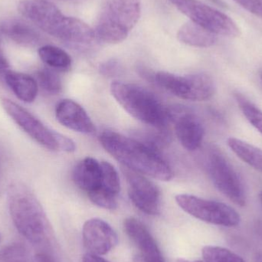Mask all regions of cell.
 <instances>
[{
    "label": "cell",
    "mask_w": 262,
    "mask_h": 262,
    "mask_svg": "<svg viewBox=\"0 0 262 262\" xmlns=\"http://www.w3.org/2000/svg\"><path fill=\"white\" fill-rule=\"evenodd\" d=\"M0 262H29L27 249L20 243L8 245L0 250Z\"/></svg>",
    "instance_id": "obj_26"
},
{
    "label": "cell",
    "mask_w": 262,
    "mask_h": 262,
    "mask_svg": "<svg viewBox=\"0 0 262 262\" xmlns=\"http://www.w3.org/2000/svg\"><path fill=\"white\" fill-rule=\"evenodd\" d=\"M259 199H260V201H261V205H262V191L261 192V193H260Z\"/></svg>",
    "instance_id": "obj_35"
},
{
    "label": "cell",
    "mask_w": 262,
    "mask_h": 262,
    "mask_svg": "<svg viewBox=\"0 0 262 262\" xmlns=\"http://www.w3.org/2000/svg\"><path fill=\"white\" fill-rule=\"evenodd\" d=\"M235 99L248 121L262 134V112L253 103L240 94L235 95Z\"/></svg>",
    "instance_id": "obj_25"
},
{
    "label": "cell",
    "mask_w": 262,
    "mask_h": 262,
    "mask_svg": "<svg viewBox=\"0 0 262 262\" xmlns=\"http://www.w3.org/2000/svg\"><path fill=\"white\" fill-rule=\"evenodd\" d=\"M206 167L215 187L235 204L246 206L247 195L243 180L221 151L211 149Z\"/></svg>",
    "instance_id": "obj_9"
},
{
    "label": "cell",
    "mask_w": 262,
    "mask_h": 262,
    "mask_svg": "<svg viewBox=\"0 0 262 262\" xmlns=\"http://www.w3.org/2000/svg\"><path fill=\"white\" fill-rule=\"evenodd\" d=\"M111 92L118 104L133 118L158 130L167 125V109L152 92L137 84L114 81Z\"/></svg>",
    "instance_id": "obj_4"
},
{
    "label": "cell",
    "mask_w": 262,
    "mask_h": 262,
    "mask_svg": "<svg viewBox=\"0 0 262 262\" xmlns=\"http://www.w3.org/2000/svg\"><path fill=\"white\" fill-rule=\"evenodd\" d=\"M202 255L205 262H246L232 251L219 246H206Z\"/></svg>",
    "instance_id": "obj_24"
},
{
    "label": "cell",
    "mask_w": 262,
    "mask_h": 262,
    "mask_svg": "<svg viewBox=\"0 0 262 262\" xmlns=\"http://www.w3.org/2000/svg\"><path fill=\"white\" fill-rule=\"evenodd\" d=\"M82 238L88 253L99 256L108 253L118 243V235L113 228L101 219H92L85 222Z\"/></svg>",
    "instance_id": "obj_13"
},
{
    "label": "cell",
    "mask_w": 262,
    "mask_h": 262,
    "mask_svg": "<svg viewBox=\"0 0 262 262\" xmlns=\"http://www.w3.org/2000/svg\"><path fill=\"white\" fill-rule=\"evenodd\" d=\"M99 71L100 73L104 76L112 78L119 75L122 71V67L118 60L112 58L103 62L100 66Z\"/></svg>",
    "instance_id": "obj_27"
},
{
    "label": "cell",
    "mask_w": 262,
    "mask_h": 262,
    "mask_svg": "<svg viewBox=\"0 0 262 262\" xmlns=\"http://www.w3.org/2000/svg\"><path fill=\"white\" fill-rule=\"evenodd\" d=\"M261 80H262V72L261 73Z\"/></svg>",
    "instance_id": "obj_36"
},
{
    "label": "cell",
    "mask_w": 262,
    "mask_h": 262,
    "mask_svg": "<svg viewBox=\"0 0 262 262\" xmlns=\"http://www.w3.org/2000/svg\"><path fill=\"white\" fill-rule=\"evenodd\" d=\"M255 262H262V252H258L255 255Z\"/></svg>",
    "instance_id": "obj_32"
},
{
    "label": "cell",
    "mask_w": 262,
    "mask_h": 262,
    "mask_svg": "<svg viewBox=\"0 0 262 262\" xmlns=\"http://www.w3.org/2000/svg\"><path fill=\"white\" fill-rule=\"evenodd\" d=\"M9 71V62H8L4 51H3V47H2L1 39H0V76H4L5 74Z\"/></svg>",
    "instance_id": "obj_29"
},
{
    "label": "cell",
    "mask_w": 262,
    "mask_h": 262,
    "mask_svg": "<svg viewBox=\"0 0 262 262\" xmlns=\"http://www.w3.org/2000/svg\"><path fill=\"white\" fill-rule=\"evenodd\" d=\"M191 21L218 35L235 38L240 29L226 14L200 0H168Z\"/></svg>",
    "instance_id": "obj_8"
},
{
    "label": "cell",
    "mask_w": 262,
    "mask_h": 262,
    "mask_svg": "<svg viewBox=\"0 0 262 262\" xmlns=\"http://www.w3.org/2000/svg\"><path fill=\"white\" fill-rule=\"evenodd\" d=\"M9 213L18 232L34 246L50 242L51 226L41 203L26 185L13 183L7 189Z\"/></svg>",
    "instance_id": "obj_3"
},
{
    "label": "cell",
    "mask_w": 262,
    "mask_h": 262,
    "mask_svg": "<svg viewBox=\"0 0 262 262\" xmlns=\"http://www.w3.org/2000/svg\"><path fill=\"white\" fill-rule=\"evenodd\" d=\"M1 104L5 112L18 127L41 146L50 150L61 152H72L76 149L73 140L49 128L16 103L4 98L2 99Z\"/></svg>",
    "instance_id": "obj_6"
},
{
    "label": "cell",
    "mask_w": 262,
    "mask_h": 262,
    "mask_svg": "<svg viewBox=\"0 0 262 262\" xmlns=\"http://www.w3.org/2000/svg\"><path fill=\"white\" fill-rule=\"evenodd\" d=\"M123 173L128 185V195L133 204L146 215H158L161 195L157 185L144 175L124 167Z\"/></svg>",
    "instance_id": "obj_11"
},
{
    "label": "cell",
    "mask_w": 262,
    "mask_h": 262,
    "mask_svg": "<svg viewBox=\"0 0 262 262\" xmlns=\"http://www.w3.org/2000/svg\"><path fill=\"white\" fill-rule=\"evenodd\" d=\"M152 82L182 99L205 101L215 95L213 79L207 74L179 75L166 72H154Z\"/></svg>",
    "instance_id": "obj_7"
},
{
    "label": "cell",
    "mask_w": 262,
    "mask_h": 262,
    "mask_svg": "<svg viewBox=\"0 0 262 262\" xmlns=\"http://www.w3.org/2000/svg\"><path fill=\"white\" fill-rule=\"evenodd\" d=\"M55 116L64 127L81 134H91L95 127L90 117L80 104L72 100L64 99L57 104Z\"/></svg>",
    "instance_id": "obj_15"
},
{
    "label": "cell",
    "mask_w": 262,
    "mask_h": 262,
    "mask_svg": "<svg viewBox=\"0 0 262 262\" xmlns=\"http://www.w3.org/2000/svg\"><path fill=\"white\" fill-rule=\"evenodd\" d=\"M169 121L175 124L176 134L185 149L193 151L203 143L204 127L196 115L186 107H172L167 109Z\"/></svg>",
    "instance_id": "obj_12"
},
{
    "label": "cell",
    "mask_w": 262,
    "mask_h": 262,
    "mask_svg": "<svg viewBox=\"0 0 262 262\" xmlns=\"http://www.w3.org/2000/svg\"><path fill=\"white\" fill-rule=\"evenodd\" d=\"M0 32L21 46H38L41 41L39 32L34 26L30 23L17 18L3 21L0 24Z\"/></svg>",
    "instance_id": "obj_17"
},
{
    "label": "cell",
    "mask_w": 262,
    "mask_h": 262,
    "mask_svg": "<svg viewBox=\"0 0 262 262\" xmlns=\"http://www.w3.org/2000/svg\"><path fill=\"white\" fill-rule=\"evenodd\" d=\"M0 240H1V235H0Z\"/></svg>",
    "instance_id": "obj_37"
},
{
    "label": "cell",
    "mask_w": 262,
    "mask_h": 262,
    "mask_svg": "<svg viewBox=\"0 0 262 262\" xmlns=\"http://www.w3.org/2000/svg\"><path fill=\"white\" fill-rule=\"evenodd\" d=\"M75 184L88 194L98 190L102 182L101 163L92 157H86L74 168L72 173Z\"/></svg>",
    "instance_id": "obj_16"
},
{
    "label": "cell",
    "mask_w": 262,
    "mask_h": 262,
    "mask_svg": "<svg viewBox=\"0 0 262 262\" xmlns=\"http://www.w3.org/2000/svg\"><path fill=\"white\" fill-rule=\"evenodd\" d=\"M83 262H110L103 258L99 255H93V254L86 253L83 256Z\"/></svg>",
    "instance_id": "obj_31"
},
{
    "label": "cell",
    "mask_w": 262,
    "mask_h": 262,
    "mask_svg": "<svg viewBox=\"0 0 262 262\" xmlns=\"http://www.w3.org/2000/svg\"><path fill=\"white\" fill-rule=\"evenodd\" d=\"M3 78L18 99L26 103L35 101L38 92V84L35 78L26 74L10 70L5 74Z\"/></svg>",
    "instance_id": "obj_18"
},
{
    "label": "cell",
    "mask_w": 262,
    "mask_h": 262,
    "mask_svg": "<svg viewBox=\"0 0 262 262\" xmlns=\"http://www.w3.org/2000/svg\"><path fill=\"white\" fill-rule=\"evenodd\" d=\"M177 37L182 42L193 47L209 48L217 41L215 34L192 21L183 25L178 31Z\"/></svg>",
    "instance_id": "obj_19"
},
{
    "label": "cell",
    "mask_w": 262,
    "mask_h": 262,
    "mask_svg": "<svg viewBox=\"0 0 262 262\" xmlns=\"http://www.w3.org/2000/svg\"><path fill=\"white\" fill-rule=\"evenodd\" d=\"M177 262H203L201 261H189V260L183 259V258H179L177 260Z\"/></svg>",
    "instance_id": "obj_33"
},
{
    "label": "cell",
    "mask_w": 262,
    "mask_h": 262,
    "mask_svg": "<svg viewBox=\"0 0 262 262\" xmlns=\"http://www.w3.org/2000/svg\"><path fill=\"white\" fill-rule=\"evenodd\" d=\"M102 182L98 190L113 196L118 197L121 191L119 176L115 168L108 162H101Z\"/></svg>",
    "instance_id": "obj_22"
},
{
    "label": "cell",
    "mask_w": 262,
    "mask_h": 262,
    "mask_svg": "<svg viewBox=\"0 0 262 262\" xmlns=\"http://www.w3.org/2000/svg\"><path fill=\"white\" fill-rule=\"evenodd\" d=\"M38 55L41 61L51 69L56 70H68L72 66L70 55L57 46L46 45L38 49Z\"/></svg>",
    "instance_id": "obj_21"
},
{
    "label": "cell",
    "mask_w": 262,
    "mask_h": 262,
    "mask_svg": "<svg viewBox=\"0 0 262 262\" xmlns=\"http://www.w3.org/2000/svg\"><path fill=\"white\" fill-rule=\"evenodd\" d=\"M228 145L237 157L262 173L261 149L234 137L228 140Z\"/></svg>",
    "instance_id": "obj_20"
},
{
    "label": "cell",
    "mask_w": 262,
    "mask_h": 262,
    "mask_svg": "<svg viewBox=\"0 0 262 262\" xmlns=\"http://www.w3.org/2000/svg\"><path fill=\"white\" fill-rule=\"evenodd\" d=\"M37 83L47 93L57 95L62 89V83L58 74L52 69H40L37 72Z\"/></svg>",
    "instance_id": "obj_23"
},
{
    "label": "cell",
    "mask_w": 262,
    "mask_h": 262,
    "mask_svg": "<svg viewBox=\"0 0 262 262\" xmlns=\"http://www.w3.org/2000/svg\"><path fill=\"white\" fill-rule=\"evenodd\" d=\"M238 6L262 18V0H233Z\"/></svg>",
    "instance_id": "obj_28"
},
{
    "label": "cell",
    "mask_w": 262,
    "mask_h": 262,
    "mask_svg": "<svg viewBox=\"0 0 262 262\" xmlns=\"http://www.w3.org/2000/svg\"><path fill=\"white\" fill-rule=\"evenodd\" d=\"M211 1L213 2V3H216V4L220 5V6H222V5L223 4V2H222V0H211Z\"/></svg>",
    "instance_id": "obj_34"
},
{
    "label": "cell",
    "mask_w": 262,
    "mask_h": 262,
    "mask_svg": "<svg viewBox=\"0 0 262 262\" xmlns=\"http://www.w3.org/2000/svg\"><path fill=\"white\" fill-rule=\"evenodd\" d=\"M140 14V0H105L94 29L96 39L107 44L121 42L138 23Z\"/></svg>",
    "instance_id": "obj_5"
},
{
    "label": "cell",
    "mask_w": 262,
    "mask_h": 262,
    "mask_svg": "<svg viewBox=\"0 0 262 262\" xmlns=\"http://www.w3.org/2000/svg\"><path fill=\"white\" fill-rule=\"evenodd\" d=\"M176 202L186 213L209 224L235 227L241 222L239 214L225 203L189 194L177 195Z\"/></svg>",
    "instance_id": "obj_10"
},
{
    "label": "cell",
    "mask_w": 262,
    "mask_h": 262,
    "mask_svg": "<svg viewBox=\"0 0 262 262\" xmlns=\"http://www.w3.org/2000/svg\"><path fill=\"white\" fill-rule=\"evenodd\" d=\"M124 228L137 252L135 262H166L155 239L142 222L127 219Z\"/></svg>",
    "instance_id": "obj_14"
},
{
    "label": "cell",
    "mask_w": 262,
    "mask_h": 262,
    "mask_svg": "<svg viewBox=\"0 0 262 262\" xmlns=\"http://www.w3.org/2000/svg\"><path fill=\"white\" fill-rule=\"evenodd\" d=\"M99 140L105 150L124 167L162 181L172 180L173 172L166 160L140 140L111 130L104 131Z\"/></svg>",
    "instance_id": "obj_2"
},
{
    "label": "cell",
    "mask_w": 262,
    "mask_h": 262,
    "mask_svg": "<svg viewBox=\"0 0 262 262\" xmlns=\"http://www.w3.org/2000/svg\"><path fill=\"white\" fill-rule=\"evenodd\" d=\"M34 262H57L55 258L48 252H39L34 258Z\"/></svg>",
    "instance_id": "obj_30"
},
{
    "label": "cell",
    "mask_w": 262,
    "mask_h": 262,
    "mask_svg": "<svg viewBox=\"0 0 262 262\" xmlns=\"http://www.w3.org/2000/svg\"><path fill=\"white\" fill-rule=\"evenodd\" d=\"M19 13L38 29L72 47L90 46L96 40L95 31L78 18L67 16L51 2L23 0Z\"/></svg>",
    "instance_id": "obj_1"
}]
</instances>
